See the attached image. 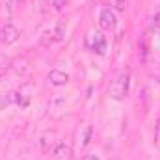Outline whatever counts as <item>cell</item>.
<instances>
[{
  "mask_svg": "<svg viewBox=\"0 0 160 160\" xmlns=\"http://www.w3.org/2000/svg\"><path fill=\"white\" fill-rule=\"evenodd\" d=\"M128 86H130V73L128 71H123L119 73L114 82L110 84V89H108V95L114 99V101H123L127 95H128Z\"/></svg>",
  "mask_w": 160,
  "mask_h": 160,
  "instance_id": "obj_1",
  "label": "cell"
},
{
  "mask_svg": "<svg viewBox=\"0 0 160 160\" xmlns=\"http://www.w3.org/2000/svg\"><path fill=\"white\" fill-rule=\"evenodd\" d=\"M86 47H88V50H91L95 54H104V50H106V38L99 30H89L86 34Z\"/></svg>",
  "mask_w": 160,
  "mask_h": 160,
  "instance_id": "obj_2",
  "label": "cell"
},
{
  "mask_svg": "<svg viewBox=\"0 0 160 160\" xmlns=\"http://www.w3.org/2000/svg\"><path fill=\"white\" fill-rule=\"evenodd\" d=\"M65 36V22H56L52 28H48V30H45L43 32V36H41V45L43 47H50V45H54L56 41H60L62 38Z\"/></svg>",
  "mask_w": 160,
  "mask_h": 160,
  "instance_id": "obj_3",
  "label": "cell"
},
{
  "mask_svg": "<svg viewBox=\"0 0 160 160\" xmlns=\"http://www.w3.org/2000/svg\"><path fill=\"white\" fill-rule=\"evenodd\" d=\"M21 38V32H19V28L15 26V24H11V22H6L2 28H0V43H4V45H13V43H17Z\"/></svg>",
  "mask_w": 160,
  "mask_h": 160,
  "instance_id": "obj_4",
  "label": "cell"
},
{
  "mask_svg": "<svg viewBox=\"0 0 160 160\" xmlns=\"http://www.w3.org/2000/svg\"><path fill=\"white\" fill-rule=\"evenodd\" d=\"M118 24V15L112 8H102L99 13V26L102 30H114Z\"/></svg>",
  "mask_w": 160,
  "mask_h": 160,
  "instance_id": "obj_5",
  "label": "cell"
},
{
  "mask_svg": "<svg viewBox=\"0 0 160 160\" xmlns=\"http://www.w3.org/2000/svg\"><path fill=\"white\" fill-rule=\"evenodd\" d=\"M91 134H93L91 125H80V127H78V130H77V145H78L80 149H82V147H86V145L89 143Z\"/></svg>",
  "mask_w": 160,
  "mask_h": 160,
  "instance_id": "obj_6",
  "label": "cell"
},
{
  "mask_svg": "<svg viewBox=\"0 0 160 160\" xmlns=\"http://www.w3.org/2000/svg\"><path fill=\"white\" fill-rule=\"evenodd\" d=\"M48 80H50L52 86L62 88V86H65V84L69 82V75H67L65 71H62V69H52V71L48 73Z\"/></svg>",
  "mask_w": 160,
  "mask_h": 160,
  "instance_id": "obj_7",
  "label": "cell"
},
{
  "mask_svg": "<svg viewBox=\"0 0 160 160\" xmlns=\"http://www.w3.org/2000/svg\"><path fill=\"white\" fill-rule=\"evenodd\" d=\"M54 160H73V149L67 143H58L54 147Z\"/></svg>",
  "mask_w": 160,
  "mask_h": 160,
  "instance_id": "obj_8",
  "label": "cell"
},
{
  "mask_svg": "<svg viewBox=\"0 0 160 160\" xmlns=\"http://www.w3.org/2000/svg\"><path fill=\"white\" fill-rule=\"evenodd\" d=\"M54 142H56V130H45L39 136V145L45 153L50 151V147L54 145Z\"/></svg>",
  "mask_w": 160,
  "mask_h": 160,
  "instance_id": "obj_9",
  "label": "cell"
},
{
  "mask_svg": "<svg viewBox=\"0 0 160 160\" xmlns=\"http://www.w3.org/2000/svg\"><path fill=\"white\" fill-rule=\"evenodd\" d=\"M11 63H13V62H11V58H9V56L0 54V78L8 73V69L11 67Z\"/></svg>",
  "mask_w": 160,
  "mask_h": 160,
  "instance_id": "obj_10",
  "label": "cell"
},
{
  "mask_svg": "<svg viewBox=\"0 0 160 160\" xmlns=\"http://www.w3.org/2000/svg\"><path fill=\"white\" fill-rule=\"evenodd\" d=\"M63 104H65V95H62V93H56L52 97V101H50V108L52 110H60Z\"/></svg>",
  "mask_w": 160,
  "mask_h": 160,
  "instance_id": "obj_11",
  "label": "cell"
},
{
  "mask_svg": "<svg viewBox=\"0 0 160 160\" xmlns=\"http://www.w3.org/2000/svg\"><path fill=\"white\" fill-rule=\"evenodd\" d=\"M127 2H128V0H110V6H112V9H116V11H125Z\"/></svg>",
  "mask_w": 160,
  "mask_h": 160,
  "instance_id": "obj_12",
  "label": "cell"
},
{
  "mask_svg": "<svg viewBox=\"0 0 160 160\" xmlns=\"http://www.w3.org/2000/svg\"><path fill=\"white\" fill-rule=\"evenodd\" d=\"M50 4H52V8L56 11H60V9H63V6L67 4V0H50Z\"/></svg>",
  "mask_w": 160,
  "mask_h": 160,
  "instance_id": "obj_13",
  "label": "cell"
},
{
  "mask_svg": "<svg viewBox=\"0 0 160 160\" xmlns=\"http://www.w3.org/2000/svg\"><path fill=\"white\" fill-rule=\"evenodd\" d=\"M155 143H157V147H158V151H160V121H158V125H157V132H155Z\"/></svg>",
  "mask_w": 160,
  "mask_h": 160,
  "instance_id": "obj_14",
  "label": "cell"
},
{
  "mask_svg": "<svg viewBox=\"0 0 160 160\" xmlns=\"http://www.w3.org/2000/svg\"><path fill=\"white\" fill-rule=\"evenodd\" d=\"M9 102H8V97H4V95H0V110H4L6 106H8Z\"/></svg>",
  "mask_w": 160,
  "mask_h": 160,
  "instance_id": "obj_15",
  "label": "cell"
},
{
  "mask_svg": "<svg viewBox=\"0 0 160 160\" xmlns=\"http://www.w3.org/2000/svg\"><path fill=\"white\" fill-rule=\"evenodd\" d=\"M82 160H101V158H99L97 155H86V157H84Z\"/></svg>",
  "mask_w": 160,
  "mask_h": 160,
  "instance_id": "obj_16",
  "label": "cell"
}]
</instances>
